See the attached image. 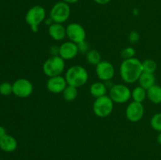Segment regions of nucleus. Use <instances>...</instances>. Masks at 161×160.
<instances>
[{"label": "nucleus", "mask_w": 161, "mask_h": 160, "mask_svg": "<svg viewBox=\"0 0 161 160\" xmlns=\"http://www.w3.org/2000/svg\"><path fill=\"white\" fill-rule=\"evenodd\" d=\"M142 72V61L136 57L124 60L119 66L121 78L127 84H132L138 82Z\"/></svg>", "instance_id": "1"}, {"label": "nucleus", "mask_w": 161, "mask_h": 160, "mask_svg": "<svg viewBox=\"0 0 161 160\" xmlns=\"http://www.w3.org/2000/svg\"><path fill=\"white\" fill-rule=\"evenodd\" d=\"M64 78L68 85L79 88L83 86L87 83L89 75L84 67L81 65H73L68 69Z\"/></svg>", "instance_id": "2"}, {"label": "nucleus", "mask_w": 161, "mask_h": 160, "mask_svg": "<svg viewBox=\"0 0 161 160\" xmlns=\"http://www.w3.org/2000/svg\"><path fill=\"white\" fill-rule=\"evenodd\" d=\"M47 11L45 8L39 5L33 6L27 11L25 14V21L33 32H37L39 26L45 21Z\"/></svg>", "instance_id": "3"}, {"label": "nucleus", "mask_w": 161, "mask_h": 160, "mask_svg": "<svg viewBox=\"0 0 161 160\" xmlns=\"http://www.w3.org/2000/svg\"><path fill=\"white\" fill-rule=\"evenodd\" d=\"M65 67V62L60 56H51L46 60L42 65L43 73L47 77L61 75Z\"/></svg>", "instance_id": "4"}, {"label": "nucleus", "mask_w": 161, "mask_h": 160, "mask_svg": "<svg viewBox=\"0 0 161 160\" xmlns=\"http://www.w3.org/2000/svg\"><path fill=\"white\" fill-rule=\"evenodd\" d=\"M114 108V102L109 96L97 97L93 104V111L99 118H106L111 115Z\"/></svg>", "instance_id": "5"}, {"label": "nucleus", "mask_w": 161, "mask_h": 160, "mask_svg": "<svg viewBox=\"0 0 161 160\" xmlns=\"http://www.w3.org/2000/svg\"><path fill=\"white\" fill-rule=\"evenodd\" d=\"M71 14L70 5L63 1L58 2L52 6L50 17L54 23L63 24L69 20Z\"/></svg>", "instance_id": "6"}, {"label": "nucleus", "mask_w": 161, "mask_h": 160, "mask_svg": "<svg viewBox=\"0 0 161 160\" xmlns=\"http://www.w3.org/2000/svg\"><path fill=\"white\" fill-rule=\"evenodd\" d=\"M108 96L114 103L124 104L131 97V90L124 84H115L110 88Z\"/></svg>", "instance_id": "7"}, {"label": "nucleus", "mask_w": 161, "mask_h": 160, "mask_svg": "<svg viewBox=\"0 0 161 160\" xmlns=\"http://www.w3.org/2000/svg\"><path fill=\"white\" fill-rule=\"evenodd\" d=\"M33 85L28 79L18 78L13 83V93L20 98H26L31 95Z\"/></svg>", "instance_id": "8"}, {"label": "nucleus", "mask_w": 161, "mask_h": 160, "mask_svg": "<svg viewBox=\"0 0 161 160\" xmlns=\"http://www.w3.org/2000/svg\"><path fill=\"white\" fill-rule=\"evenodd\" d=\"M66 37L71 42L78 44L86 40V30L80 24L70 23L66 27Z\"/></svg>", "instance_id": "9"}, {"label": "nucleus", "mask_w": 161, "mask_h": 160, "mask_svg": "<svg viewBox=\"0 0 161 160\" xmlns=\"http://www.w3.org/2000/svg\"><path fill=\"white\" fill-rule=\"evenodd\" d=\"M95 72L101 81H110L115 75V67L109 61H102L96 65Z\"/></svg>", "instance_id": "10"}, {"label": "nucleus", "mask_w": 161, "mask_h": 160, "mask_svg": "<svg viewBox=\"0 0 161 160\" xmlns=\"http://www.w3.org/2000/svg\"><path fill=\"white\" fill-rule=\"evenodd\" d=\"M145 108L142 103H138L136 101H132L129 104L126 108V117L130 122H138L144 116Z\"/></svg>", "instance_id": "11"}, {"label": "nucleus", "mask_w": 161, "mask_h": 160, "mask_svg": "<svg viewBox=\"0 0 161 160\" xmlns=\"http://www.w3.org/2000/svg\"><path fill=\"white\" fill-rule=\"evenodd\" d=\"M67 86L65 78L61 75L50 77L47 82V89L52 93H62Z\"/></svg>", "instance_id": "12"}, {"label": "nucleus", "mask_w": 161, "mask_h": 160, "mask_svg": "<svg viewBox=\"0 0 161 160\" xmlns=\"http://www.w3.org/2000/svg\"><path fill=\"white\" fill-rule=\"evenodd\" d=\"M79 52L78 45L75 42L67 41L59 46V56L64 61L72 60L77 56Z\"/></svg>", "instance_id": "13"}, {"label": "nucleus", "mask_w": 161, "mask_h": 160, "mask_svg": "<svg viewBox=\"0 0 161 160\" xmlns=\"http://www.w3.org/2000/svg\"><path fill=\"white\" fill-rule=\"evenodd\" d=\"M48 33L54 41H62L66 37V28L62 24L53 23L49 26Z\"/></svg>", "instance_id": "14"}, {"label": "nucleus", "mask_w": 161, "mask_h": 160, "mask_svg": "<svg viewBox=\"0 0 161 160\" xmlns=\"http://www.w3.org/2000/svg\"><path fill=\"white\" fill-rule=\"evenodd\" d=\"M17 141L11 135L6 133L5 136L0 138V149L5 152H13L17 149Z\"/></svg>", "instance_id": "15"}, {"label": "nucleus", "mask_w": 161, "mask_h": 160, "mask_svg": "<svg viewBox=\"0 0 161 160\" xmlns=\"http://www.w3.org/2000/svg\"><path fill=\"white\" fill-rule=\"evenodd\" d=\"M106 85L104 83H102V82H95V83H92L91 86H90V93L91 94V96L95 97V98L106 95Z\"/></svg>", "instance_id": "16"}, {"label": "nucleus", "mask_w": 161, "mask_h": 160, "mask_svg": "<svg viewBox=\"0 0 161 160\" xmlns=\"http://www.w3.org/2000/svg\"><path fill=\"white\" fill-rule=\"evenodd\" d=\"M138 82L139 83L140 86H142V87L147 90V89H149V88H151L156 84V77L154 74L142 72L141 76L138 78Z\"/></svg>", "instance_id": "17"}, {"label": "nucleus", "mask_w": 161, "mask_h": 160, "mask_svg": "<svg viewBox=\"0 0 161 160\" xmlns=\"http://www.w3.org/2000/svg\"><path fill=\"white\" fill-rule=\"evenodd\" d=\"M147 98L153 104L161 103V86L154 85L147 89Z\"/></svg>", "instance_id": "18"}, {"label": "nucleus", "mask_w": 161, "mask_h": 160, "mask_svg": "<svg viewBox=\"0 0 161 160\" xmlns=\"http://www.w3.org/2000/svg\"><path fill=\"white\" fill-rule=\"evenodd\" d=\"M131 97L133 101L142 103L147 97V90L140 86H136L131 91Z\"/></svg>", "instance_id": "19"}, {"label": "nucleus", "mask_w": 161, "mask_h": 160, "mask_svg": "<svg viewBox=\"0 0 161 160\" xmlns=\"http://www.w3.org/2000/svg\"><path fill=\"white\" fill-rule=\"evenodd\" d=\"M78 88L75 87V86H69L68 85L62 92L63 97L66 101H73L76 99L77 96H78Z\"/></svg>", "instance_id": "20"}, {"label": "nucleus", "mask_w": 161, "mask_h": 160, "mask_svg": "<svg viewBox=\"0 0 161 160\" xmlns=\"http://www.w3.org/2000/svg\"><path fill=\"white\" fill-rule=\"evenodd\" d=\"M86 60L91 65H97L102 61L101 53L96 50H89L86 53Z\"/></svg>", "instance_id": "21"}, {"label": "nucleus", "mask_w": 161, "mask_h": 160, "mask_svg": "<svg viewBox=\"0 0 161 160\" xmlns=\"http://www.w3.org/2000/svg\"><path fill=\"white\" fill-rule=\"evenodd\" d=\"M143 72L146 73L154 74L157 68V64L155 61L152 59H146L144 61H142Z\"/></svg>", "instance_id": "22"}, {"label": "nucleus", "mask_w": 161, "mask_h": 160, "mask_svg": "<svg viewBox=\"0 0 161 160\" xmlns=\"http://www.w3.org/2000/svg\"><path fill=\"white\" fill-rule=\"evenodd\" d=\"M150 125L154 130L161 132V113H157L150 119Z\"/></svg>", "instance_id": "23"}, {"label": "nucleus", "mask_w": 161, "mask_h": 160, "mask_svg": "<svg viewBox=\"0 0 161 160\" xmlns=\"http://www.w3.org/2000/svg\"><path fill=\"white\" fill-rule=\"evenodd\" d=\"M13 93V84L5 82L0 84V94L3 96H9Z\"/></svg>", "instance_id": "24"}, {"label": "nucleus", "mask_w": 161, "mask_h": 160, "mask_svg": "<svg viewBox=\"0 0 161 160\" xmlns=\"http://www.w3.org/2000/svg\"><path fill=\"white\" fill-rule=\"evenodd\" d=\"M121 56L124 58V60L130 59V58L135 57V50L132 46H128L124 48L121 51Z\"/></svg>", "instance_id": "25"}, {"label": "nucleus", "mask_w": 161, "mask_h": 160, "mask_svg": "<svg viewBox=\"0 0 161 160\" xmlns=\"http://www.w3.org/2000/svg\"><path fill=\"white\" fill-rule=\"evenodd\" d=\"M77 45H78L79 52H80V53H86L89 50V44L87 43V42H86V40L78 43Z\"/></svg>", "instance_id": "26"}, {"label": "nucleus", "mask_w": 161, "mask_h": 160, "mask_svg": "<svg viewBox=\"0 0 161 160\" xmlns=\"http://www.w3.org/2000/svg\"><path fill=\"white\" fill-rule=\"evenodd\" d=\"M139 39L140 35L137 31H133L131 32H130V34H129L128 39L131 43H136V42H138L139 41Z\"/></svg>", "instance_id": "27"}, {"label": "nucleus", "mask_w": 161, "mask_h": 160, "mask_svg": "<svg viewBox=\"0 0 161 160\" xmlns=\"http://www.w3.org/2000/svg\"><path fill=\"white\" fill-rule=\"evenodd\" d=\"M50 53L51 56H59V46L52 45L50 49Z\"/></svg>", "instance_id": "28"}, {"label": "nucleus", "mask_w": 161, "mask_h": 160, "mask_svg": "<svg viewBox=\"0 0 161 160\" xmlns=\"http://www.w3.org/2000/svg\"><path fill=\"white\" fill-rule=\"evenodd\" d=\"M93 1L99 5H106L108 4L111 0H93Z\"/></svg>", "instance_id": "29"}, {"label": "nucleus", "mask_w": 161, "mask_h": 160, "mask_svg": "<svg viewBox=\"0 0 161 160\" xmlns=\"http://www.w3.org/2000/svg\"><path fill=\"white\" fill-rule=\"evenodd\" d=\"M6 134V129H5L3 126H1V125H0V138H2Z\"/></svg>", "instance_id": "30"}, {"label": "nucleus", "mask_w": 161, "mask_h": 160, "mask_svg": "<svg viewBox=\"0 0 161 160\" xmlns=\"http://www.w3.org/2000/svg\"><path fill=\"white\" fill-rule=\"evenodd\" d=\"M61 1L64 2V3H68V4L70 5V4H74V3H78L80 0H61Z\"/></svg>", "instance_id": "31"}, {"label": "nucleus", "mask_w": 161, "mask_h": 160, "mask_svg": "<svg viewBox=\"0 0 161 160\" xmlns=\"http://www.w3.org/2000/svg\"><path fill=\"white\" fill-rule=\"evenodd\" d=\"M157 142H158L159 144H160V145H161V132H160V133H159L158 136H157Z\"/></svg>", "instance_id": "32"}]
</instances>
